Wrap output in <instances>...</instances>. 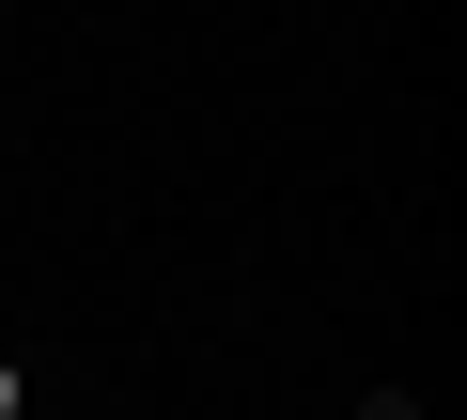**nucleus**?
I'll return each instance as SVG.
<instances>
[{"instance_id":"obj_1","label":"nucleus","mask_w":467,"mask_h":420,"mask_svg":"<svg viewBox=\"0 0 467 420\" xmlns=\"http://www.w3.org/2000/svg\"><path fill=\"white\" fill-rule=\"evenodd\" d=\"M0 420H16V358H0Z\"/></svg>"}]
</instances>
